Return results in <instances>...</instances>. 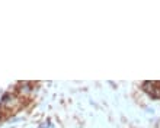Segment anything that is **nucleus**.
<instances>
[{"label":"nucleus","mask_w":160,"mask_h":128,"mask_svg":"<svg viewBox=\"0 0 160 128\" xmlns=\"http://www.w3.org/2000/svg\"><path fill=\"white\" fill-rule=\"evenodd\" d=\"M25 106V101H22L16 93H6L2 99V102H0V109L3 111V114L6 115H10V114H15V112L21 111L22 108Z\"/></svg>","instance_id":"nucleus-1"},{"label":"nucleus","mask_w":160,"mask_h":128,"mask_svg":"<svg viewBox=\"0 0 160 128\" xmlns=\"http://www.w3.org/2000/svg\"><path fill=\"white\" fill-rule=\"evenodd\" d=\"M4 116H6V115H4V114H3V111L0 109V121H2V120H4Z\"/></svg>","instance_id":"nucleus-4"},{"label":"nucleus","mask_w":160,"mask_h":128,"mask_svg":"<svg viewBox=\"0 0 160 128\" xmlns=\"http://www.w3.org/2000/svg\"><path fill=\"white\" fill-rule=\"evenodd\" d=\"M34 92H35V87L31 81H19L16 85V90H15V93H16L22 101H25V102L32 98Z\"/></svg>","instance_id":"nucleus-2"},{"label":"nucleus","mask_w":160,"mask_h":128,"mask_svg":"<svg viewBox=\"0 0 160 128\" xmlns=\"http://www.w3.org/2000/svg\"><path fill=\"white\" fill-rule=\"evenodd\" d=\"M159 85H160L159 81H144V83H143V90L147 95H150V96H152L153 92L156 90V87Z\"/></svg>","instance_id":"nucleus-3"}]
</instances>
